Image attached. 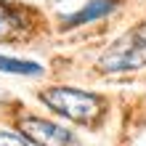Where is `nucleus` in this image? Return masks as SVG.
<instances>
[{"instance_id": "obj_8", "label": "nucleus", "mask_w": 146, "mask_h": 146, "mask_svg": "<svg viewBox=\"0 0 146 146\" xmlns=\"http://www.w3.org/2000/svg\"><path fill=\"white\" fill-rule=\"evenodd\" d=\"M135 29H138V32H141V37L146 40V21H143V24H138V27H135Z\"/></svg>"}, {"instance_id": "obj_6", "label": "nucleus", "mask_w": 146, "mask_h": 146, "mask_svg": "<svg viewBox=\"0 0 146 146\" xmlns=\"http://www.w3.org/2000/svg\"><path fill=\"white\" fill-rule=\"evenodd\" d=\"M21 27V19H19V13L13 11V8H8L0 3V40L8 37L13 29H19Z\"/></svg>"}, {"instance_id": "obj_7", "label": "nucleus", "mask_w": 146, "mask_h": 146, "mask_svg": "<svg viewBox=\"0 0 146 146\" xmlns=\"http://www.w3.org/2000/svg\"><path fill=\"white\" fill-rule=\"evenodd\" d=\"M0 146H29V141L21 133L13 130H0Z\"/></svg>"}, {"instance_id": "obj_2", "label": "nucleus", "mask_w": 146, "mask_h": 146, "mask_svg": "<svg viewBox=\"0 0 146 146\" xmlns=\"http://www.w3.org/2000/svg\"><path fill=\"white\" fill-rule=\"evenodd\" d=\"M141 66H146V40L141 37L138 29L114 40L98 58L101 72H127V69H141Z\"/></svg>"}, {"instance_id": "obj_3", "label": "nucleus", "mask_w": 146, "mask_h": 146, "mask_svg": "<svg viewBox=\"0 0 146 146\" xmlns=\"http://www.w3.org/2000/svg\"><path fill=\"white\" fill-rule=\"evenodd\" d=\"M19 130L27 141L37 143V146H80V141L72 130L50 122V119H42V117L19 119Z\"/></svg>"}, {"instance_id": "obj_1", "label": "nucleus", "mask_w": 146, "mask_h": 146, "mask_svg": "<svg viewBox=\"0 0 146 146\" xmlns=\"http://www.w3.org/2000/svg\"><path fill=\"white\" fill-rule=\"evenodd\" d=\"M40 101L48 109L74 119V122H90L104 111L101 96L80 90V88H48L40 93Z\"/></svg>"}, {"instance_id": "obj_4", "label": "nucleus", "mask_w": 146, "mask_h": 146, "mask_svg": "<svg viewBox=\"0 0 146 146\" xmlns=\"http://www.w3.org/2000/svg\"><path fill=\"white\" fill-rule=\"evenodd\" d=\"M114 8H117L114 0H90V3L82 5V11L66 16V19H64V27H80V24L96 21V19H101V16H109Z\"/></svg>"}, {"instance_id": "obj_5", "label": "nucleus", "mask_w": 146, "mask_h": 146, "mask_svg": "<svg viewBox=\"0 0 146 146\" xmlns=\"http://www.w3.org/2000/svg\"><path fill=\"white\" fill-rule=\"evenodd\" d=\"M0 72H8V74H32V77H37V74H42V66H40L37 61H21V58L0 56Z\"/></svg>"}]
</instances>
